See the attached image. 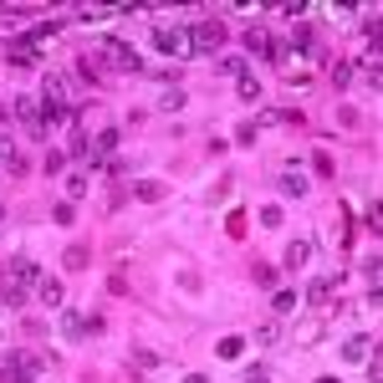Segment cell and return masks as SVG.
Wrapping results in <instances>:
<instances>
[{
    "instance_id": "obj_1",
    "label": "cell",
    "mask_w": 383,
    "mask_h": 383,
    "mask_svg": "<svg viewBox=\"0 0 383 383\" xmlns=\"http://www.w3.org/2000/svg\"><path fill=\"white\" fill-rule=\"evenodd\" d=\"M41 102H46L51 128H67V123H72V113H77L72 77H67V72H46V77H41Z\"/></svg>"
},
{
    "instance_id": "obj_2",
    "label": "cell",
    "mask_w": 383,
    "mask_h": 383,
    "mask_svg": "<svg viewBox=\"0 0 383 383\" xmlns=\"http://www.w3.org/2000/svg\"><path fill=\"white\" fill-rule=\"evenodd\" d=\"M36 281H41V271H36L31 261H10V266L0 271V297L6 301H26L36 292Z\"/></svg>"
},
{
    "instance_id": "obj_3",
    "label": "cell",
    "mask_w": 383,
    "mask_h": 383,
    "mask_svg": "<svg viewBox=\"0 0 383 383\" xmlns=\"http://www.w3.org/2000/svg\"><path fill=\"white\" fill-rule=\"evenodd\" d=\"M41 368H46L41 353H6V358H0V378L6 383H36Z\"/></svg>"
},
{
    "instance_id": "obj_4",
    "label": "cell",
    "mask_w": 383,
    "mask_h": 383,
    "mask_svg": "<svg viewBox=\"0 0 383 383\" xmlns=\"http://www.w3.org/2000/svg\"><path fill=\"white\" fill-rule=\"evenodd\" d=\"M16 118L26 123V133H31V138H46L51 133V118H46V102L41 97H16Z\"/></svg>"
},
{
    "instance_id": "obj_5",
    "label": "cell",
    "mask_w": 383,
    "mask_h": 383,
    "mask_svg": "<svg viewBox=\"0 0 383 383\" xmlns=\"http://www.w3.org/2000/svg\"><path fill=\"white\" fill-rule=\"evenodd\" d=\"M153 46L164 51V57H194V46H189V26H158L153 31Z\"/></svg>"
},
{
    "instance_id": "obj_6",
    "label": "cell",
    "mask_w": 383,
    "mask_h": 383,
    "mask_svg": "<svg viewBox=\"0 0 383 383\" xmlns=\"http://www.w3.org/2000/svg\"><path fill=\"white\" fill-rule=\"evenodd\" d=\"M97 57L108 62V67H118V72H143L138 51L128 46V41H102V46H97Z\"/></svg>"
},
{
    "instance_id": "obj_7",
    "label": "cell",
    "mask_w": 383,
    "mask_h": 383,
    "mask_svg": "<svg viewBox=\"0 0 383 383\" xmlns=\"http://www.w3.org/2000/svg\"><path fill=\"white\" fill-rule=\"evenodd\" d=\"M220 41H225V26H220V21L189 26V46H194V57H200V51H220Z\"/></svg>"
},
{
    "instance_id": "obj_8",
    "label": "cell",
    "mask_w": 383,
    "mask_h": 383,
    "mask_svg": "<svg viewBox=\"0 0 383 383\" xmlns=\"http://www.w3.org/2000/svg\"><path fill=\"white\" fill-rule=\"evenodd\" d=\"M368 353H378V348H373V337H363V333H358V337H348V342H342V358H348V363H363V358H368Z\"/></svg>"
},
{
    "instance_id": "obj_9",
    "label": "cell",
    "mask_w": 383,
    "mask_h": 383,
    "mask_svg": "<svg viewBox=\"0 0 383 383\" xmlns=\"http://www.w3.org/2000/svg\"><path fill=\"white\" fill-rule=\"evenodd\" d=\"M0 164H6V169H10V174H26V158L16 153V143H10L6 133H0Z\"/></svg>"
},
{
    "instance_id": "obj_10",
    "label": "cell",
    "mask_w": 383,
    "mask_h": 383,
    "mask_svg": "<svg viewBox=\"0 0 383 383\" xmlns=\"http://www.w3.org/2000/svg\"><path fill=\"white\" fill-rule=\"evenodd\" d=\"M307 261H312V241H292V245H286V271L307 266Z\"/></svg>"
},
{
    "instance_id": "obj_11",
    "label": "cell",
    "mask_w": 383,
    "mask_h": 383,
    "mask_svg": "<svg viewBox=\"0 0 383 383\" xmlns=\"http://www.w3.org/2000/svg\"><path fill=\"white\" fill-rule=\"evenodd\" d=\"M36 297H41V307H62V281L41 276V281H36Z\"/></svg>"
},
{
    "instance_id": "obj_12",
    "label": "cell",
    "mask_w": 383,
    "mask_h": 383,
    "mask_svg": "<svg viewBox=\"0 0 383 383\" xmlns=\"http://www.w3.org/2000/svg\"><path fill=\"white\" fill-rule=\"evenodd\" d=\"M245 46H250V51H261V57H271V51H276V41H271L266 31H261V26H250V31H245Z\"/></svg>"
},
{
    "instance_id": "obj_13",
    "label": "cell",
    "mask_w": 383,
    "mask_h": 383,
    "mask_svg": "<svg viewBox=\"0 0 383 383\" xmlns=\"http://www.w3.org/2000/svg\"><path fill=\"white\" fill-rule=\"evenodd\" d=\"M235 87H241V97H245V102H256V97H261V82H256V77H250L245 67L235 72Z\"/></svg>"
},
{
    "instance_id": "obj_14",
    "label": "cell",
    "mask_w": 383,
    "mask_h": 383,
    "mask_svg": "<svg viewBox=\"0 0 383 383\" xmlns=\"http://www.w3.org/2000/svg\"><path fill=\"white\" fill-rule=\"evenodd\" d=\"M297 301H301L297 292H276V297H271V307L281 312V317H292V312H297Z\"/></svg>"
},
{
    "instance_id": "obj_15",
    "label": "cell",
    "mask_w": 383,
    "mask_h": 383,
    "mask_svg": "<svg viewBox=\"0 0 383 383\" xmlns=\"http://www.w3.org/2000/svg\"><path fill=\"white\" fill-rule=\"evenodd\" d=\"M327 297H333V281H327V276H322V281H312L307 301H317V307H327Z\"/></svg>"
},
{
    "instance_id": "obj_16",
    "label": "cell",
    "mask_w": 383,
    "mask_h": 383,
    "mask_svg": "<svg viewBox=\"0 0 383 383\" xmlns=\"http://www.w3.org/2000/svg\"><path fill=\"white\" fill-rule=\"evenodd\" d=\"M241 353H245V337H225L220 342V358H241Z\"/></svg>"
},
{
    "instance_id": "obj_17",
    "label": "cell",
    "mask_w": 383,
    "mask_h": 383,
    "mask_svg": "<svg viewBox=\"0 0 383 383\" xmlns=\"http://www.w3.org/2000/svg\"><path fill=\"white\" fill-rule=\"evenodd\" d=\"M281 189L297 200V194H307V179H301V174H286V179H281Z\"/></svg>"
},
{
    "instance_id": "obj_18",
    "label": "cell",
    "mask_w": 383,
    "mask_h": 383,
    "mask_svg": "<svg viewBox=\"0 0 383 383\" xmlns=\"http://www.w3.org/2000/svg\"><path fill=\"white\" fill-rule=\"evenodd\" d=\"M118 149V128H102L97 133V153H113Z\"/></svg>"
},
{
    "instance_id": "obj_19",
    "label": "cell",
    "mask_w": 383,
    "mask_h": 383,
    "mask_svg": "<svg viewBox=\"0 0 383 383\" xmlns=\"http://www.w3.org/2000/svg\"><path fill=\"white\" fill-rule=\"evenodd\" d=\"M276 337H281V327H276V322H261V327H256V342H266V348H271Z\"/></svg>"
},
{
    "instance_id": "obj_20",
    "label": "cell",
    "mask_w": 383,
    "mask_h": 383,
    "mask_svg": "<svg viewBox=\"0 0 383 383\" xmlns=\"http://www.w3.org/2000/svg\"><path fill=\"white\" fill-rule=\"evenodd\" d=\"M82 266H87V250L72 245V250H67V271H82Z\"/></svg>"
},
{
    "instance_id": "obj_21",
    "label": "cell",
    "mask_w": 383,
    "mask_h": 383,
    "mask_svg": "<svg viewBox=\"0 0 383 383\" xmlns=\"http://www.w3.org/2000/svg\"><path fill=\"white\" fill-rule=\"evenodd\" d=\"M261 225H271V230L281 225V205H266V209H261Z\"/></svg>"
},
{
    "instance_id": "obj_22",
    "label": "cell",
    "mask_w": 383,
    "mask_h": 383,
    "mask_svg": "<svg viewBox=\"0 0 383 383\" xmlns=\"http://www.w3.org/2000/svg\"><path fill=\"white\" fill-rule=\"evenodd\" d=\"M241 383H271V373H266V368H245Z\"/></svg>"
},
{
    "instance_id": "obj_23",
    "label": "cell",
    "mask_w": 383,
    "mask_h": 383,
    "mask_svg": "<svg viewBox=\"0 0 383 383\" xmlns=\"http://www.w3.org/2000/svg\"><path fill=\"white\" fill-rule=\"evenodd\" d=\"M158 102H164V108H184V92H179V87H169V92H164Z\"/></svg>"
},
{
    "instance_id": "obj_24",
    "label": "cell",
    "mask_w": 383,
    "mask_h": 383,
    "mask_svg": "<svg viewBox=\"0 0 383 383\" xmlns=\"http://www.w3.org/2000/svg\"><path fill=\"white\" fill-rule=\"evenodd\" d=\"M317 333H322V322H301V327H297V337H301V342H312Z\"/></svg>"
},
{
    "instance_id": "obj_25",
    "label": "cell",
    "mask_w": 383,
    "mask_h": 383,
    "mask_svg": "<svg viewBox=\"0 0 383 383\" xmlns=\"http://www.w3.org/2000/svg\"><path fill=\"white\" fill-rule=\"evenodd\" d=\"M317 383H337V378H317Z\"/></svg>"
},
{
    "instance_id": "obj_26",
    "label": "cell",
    "mask_w": 383,
    "mask_h": 383,
    "mask_svg": "<svg viewBox=\"0 0 383 383\" xmlns=\"http://www.w3.org/2000/svg\"><path fill=\"white\" fill-rule=\"evenodd\" d=\"M0 220H6V215H0Z\"/></svg>"
}]
</instances>
